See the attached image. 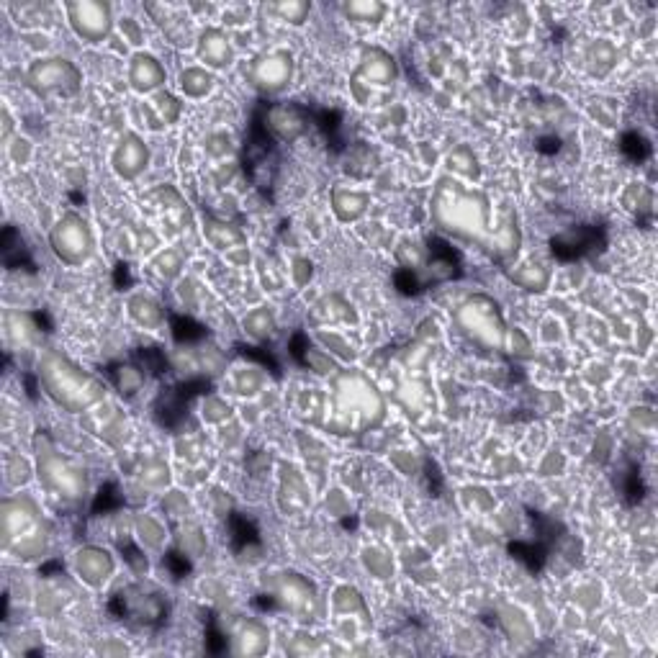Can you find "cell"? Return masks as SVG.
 Masks as SVG:
<instances>
[{
  "instance_id": "obj_3",
  "label": "cell",
  "mask_w": 658,
  "mask_h": 658,
  "mask_svg": "<svg viewBox=\"0 0 658 658\" xmlns=\"http://www.w3.org/2000/svg\"><path fill=\"white\" fill-rule=\"evenodd\" d=\"M29 85L39 96H72L80 88V75L67 60H44L31 67Z\"/></svg>"
},
{
  "instance_id": "obj_5",
  "label": "cell",
  "mask_w": 658,
  "mask_h": 658,
  "mask_svg": "<svg viewBox=\"0 0 658 658\" xmlns=\"http://www.w3.org/2000/svg\"><path fill=\"white\" fill-rule=\"evenodd\" d=\"M52 247L67 263H83L90 255V247H93V237H90L88 224L75 214L65 216V219L54 227Z\"/></svg>"
},
{
  "instance_id": "obj_4",
  "label": "cell",
  "mask_w": 658,
  "mask_h": 658,
  "mask_svg": "<svg viewBox=\"0 0 658 658\" xmlns=\"http://www.w3.org/2000/svg\"><path fill=\"white\" fill-rule=\"evenodd\" d=\"M461 322L466 327L468 335H473L476 340L486 342V345L499 347L504 337L502 317L497 312V304L484 296H476V299L468 301L461 312Z\"/></svg>"
},
{
  "instance_id": "obj_1",
  "label": "cell",
  "mask_w": 658,
  "mask_h": 658,
  "mask_svg": "<svg viewBox=\"0 0 658 658\" xmlns=\"http://www.w3.org/2000/svg\"><path fill=\"white\" fill-rule=\"evenodd\" d=\"M44 383H47L49 394L67 409L88 407L90 401H96L101 394V386L83 371L72 368L67 360H52L44 365Z\"/></svg>"
},
{
  "instance_id": "obj_2",
  "label": "cell",
  "mask_w": 658,
  "mask_h": 658,
  "mask_svg": "<svg viewBox=\"0 0 658 658\" xmlns=\"http://www.w3.org/2000/svg\"><path fill=\"white\" fill-rule=\"evenodd\" d=\"M484 198L463 193L461 188H453L450 196L440 198L437 214L443 219V224L453 232L463 234V237H476L484 229L486 209Z\"/></svg>"
},
{
  "instance_id": "obj_11",
  "label": "cell",
  "mask_w": 658,
  "mask_h": 658,
  "mask_svg": "<svg viewBox=\"0 0 658 658\" xmlns=\"http://www.w3.org/2000/svg\"><path fill=\"white\" fill-rule=\"evenodd\" d=\"M80 574L90 581V584H98L101 579H106L111 574V561H108L106 553L101 551H85L80 553Z\"/></svg>"
},
{
  "instance_id": "obj_10",
  "label": "cell",
  "mask_w": 658,
  "mask_h": 658,
  "mask_svg": "<svg viewBox=\"0 0 658 658\" xmlns=\"http://www.w3.org/2000/svg\"><path fill=\"white\" fill-rule=\"evenodd\" d=\"M258 78L265 88L276 90L281 85H286V80L291 78V60L278 54V57H268V60L260 62L258 67Z\"/></svg>"
},
{
  "instance_id": "obj_6",
  "label": "cell",
  "mask_w": 658,
  "mask_h": 658,
  "mask_svg": "<svg viewBox=\"0 0 658 658\" xmlns=\"http://www.w3.org/2000/svg\"><path fill=\"white\" fill-rule=\"evenodd\" d=\"M70 21L80 36L98 42L111 29V11L101 3H75L70 6Z\"/></svg>"
},
{
  "instance_id": "obj_7",
  "label": "cell",
  "mask_w": 658,
  "mask_h": 658,
  "mask_svg": "<svg viewBox=\"0 0 658 658\" xmlns=\"http://www.w3.org/2000/svg\"><path fill=\"white\" fill-rule=\"evenodd\" d=\"M139 599L132 597V589L124 592L119 597L121 602V617H137L139 623L144 625H155L165 617V605L160 602V597H152V594H144L142 589H137Z\"/></svg>"
},
{
  "instance_id": "obj_9",
  "label": "cell",
  "mask_w": 658,
  "mask_h": 658,
  "mask_svg": "<svg viewBox=\"0 0 658 658\" xmlns=\"http://www.w3.org/2000/svg\"><path fill=\"white\" fill-rule=\"evenodd\" d=\"M594 245V232L592 229H576V232L563 234L558 240H553V250H556L558 258L569 260V258H579L587 250H592Z\"/></svg>"
},
{
  "instance_id": "obj_8",
  "label": "cell",
  "mask_w": 658,
  "mask_h": 658,
  "mask_svg": "<svg viewBox=\"0 0 658 658\" xmlns=\"http://www.w3.org/2000/svg\"><path fill=\"white\" fill-rule=\"evenodd\" d=\"M114 162H116V170H119L121 175L132 178V175H137L139 170L147 165V150H144V144L139 142V139L129 137L126 142H121Z\"/></svg>"
}]
</instances>
